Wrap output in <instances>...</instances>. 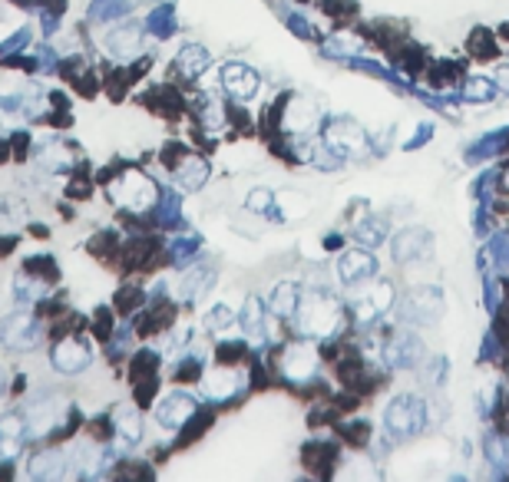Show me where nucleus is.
Masks as SVG:
<instances>
[{
  "mask_svg": "<svg viewBox=\"0 0 509 482\" xmlns=\"http://www.w3.org/2000/svg\"><path fill=\"white\" fill-rule=\"evenodd\" d=\"M294 317H298V324H302V334L328 337L338 331L341 311L328 294H308V297H302Z\"/></svg>",
  "mask_w": 509,
  "mask_h": 482,
  "instance_id": "1",
  "label": "nucleus"
},
{
  "mask_svg": "<svg viewBox=\"0 0 509 482\" xmlns=\"http://www.w3.org/2000/svg\"><path fill=\"white\" fill-rule=\"evenodd\" d=\"M110 195H113L116 205H123V208H130V212H146V208L156 205V198H159L156 182H152L149 176L136 172V169H126L123 176L113 178Z\"/></svg>",
  "mask_w": 509,
  "mask_h": 482,
  "instance_id": "2",
  "label": "nucleus"
},
{
  "mask_svg": "<svg viewBox=\"0 0 509 482\" xmlns=\"http://www.w3.org/2000/svg\"><path fill=\"white\" fill-rule=\"evenodd\" d=\"M427 423V403L420 397H397L384 413V427L390 436L404 439L414 436L417 429H424Z\"/></svg>",
  "mask_w": 509,
  "mask_h": 482,
  "instance_id": "3",
  "label": "nucleus"
},
{
  "mask_svg": "<svg viewBox=\"0 0 509 482\" xmlns=\"http://www.w3.org/2000/svg\"><path fill=\"white\" fill-rule=\"evenodd\" d=\"M43 334H47L43 324L34 314H27V311H17V314L0 321V343L7 351H34V347H40Z\"/></svg>",
  "mask_w": 509,
  "mask_h": 482,
  "instance_id": "4",
  "label": "nucleus"
},
{
  "mask_svg": "<svg viewBox=\"0 0 509 482\" xmlns=\"http://www.w3.org/2000/svg\"><path fill=\"white\" fill-rule=\"evenodd\" d=\"M50 363H53V371L73 377V373H83L86 367L93 363V351H90L83 341H76V337H63V341L50 351Z\"/></svg>",
  "mask_w": 509,
  "mask_h": 482,
  "instance_id": "5",
  "label": "nucleus"
},
{
  "mask_svg": "<svg viewBox=\"0 0 509 482\" xmlns=\"http://www.w3.org/2000/svg\"><path fill=\"white\" fill-rule=\"evenodd\" d=\"M258 86H262V80H258V73H254L252 66H245V63L222 66V90H226L232 100H238V102L254 100V96H258Z\"/></svg>",
  "mask_w": 509,
  "mask_h": 482,
  "instance_id": "6",
  "label": "nucleus"
},
{
  "mask_svg": "<svg viewBox=\"0 0 509 482\" xmlns=\"http://www.w3.org/2000/svg\"><path fill=\"white\" fill-rule=\"evenodd\" d=\"M196 407H198L196 397L182 393V390H172V393H166V397L159 400V407H156V419H159L166 429H179L192 419Z\"/></svg>",
  "mask_w": 509,
  "mask_h": 482,
  "instance_id": "7",
  "label": "nucleus"
},
{
  "mask_svg": "<svg viewBox=\"0 0 509 482\" xmlns=\"http://www.w3.org/2000/svg\"><path fill=\"white\" fill-rule=\"evenodd\" d=\"M27 473L34 476V479H63V476L76 473L73 469V456L70 453H60V449H40V453L30 456V466Z\"/></svg>",
  "mask_w": 509,
  "mask_h": 482,
  "instance_id": "8",
  "label": "nucleus"
},
{
  "mask_svg": "<svg viewBox=\"0 0 509 482\" xmlns=\"http://www.w3.org/2000/svg\"><path fill=\"white\" fill-rule=\"evenodd\" d=\"M378 271V261L368 248H351L341 255L338 261V281L341 284H360V281H370Z\"/></svg>",
  "mask_w": 509,
  "mask_h": 482,
  "instance_id": "9",
  "label": "nucleus"
},
{
  "mask_svg": "<svg viewBox=\"0 0 509 482\" xmlns=\"http://www.w3.org/2000/svg\"><path fill=\"white\" fill-rule=\"evenodd\" d=\"M404 314L410 317V321H417V324L430 327L437 317L444 314V301H440V291H434V288L410 291V297H407V304H404Z\"/></svg>",
  "mask_w": 509,
  "mask_h": 482,
  "instance_id": "10",
  "label": "nucleus"
},
{
  "mask_svg": "<svg viewBox=\"0 0 509 482\" xmlns=\"http://www.w3.org/2000/svg\"><path fill=\"white\" fill-rule=\"evenodd\" d=\"M106 47H110V53L116 60H130V56H136L142 50V27L126 20V24H120V27L106 34Z\"/></svg>",
  "mask_w": 509,
  "mask_h": 482,
  "instance_id": "11",
  "label": "nucleus"
},
{
  "mask_svg": "<svg viewBox=\"0 0 509 482\" xmlns=\"http://www.w3.org/2000/svg\"><path fill=\"white\" fill-rule=\"evenodd\" d=\"M328 149L338 152V156H348V152H358L364 149V130H360L354 120H338L328 126Z\"/></svg>",
  "mask_w": 509,
  "mask_h": 482,
  "instance_id": "12",
  "label": "nucleus"
},
{
  "mask_svg": "<svg viewBox=\"0 0 509 482\" xmlns=\"http://www.w3.org/2000/svg\"><path fill=\"white\" fill-rule=\"evenodd\" d=\"M314 371H318V353H314V347H304V343L288 347V353H284L282 361V373L288 381H308Z\"/></svg>",
  "mask_w": 509,
  "mask_h": 482,
  "instance_id": "13",
  "label": "nucleus"
},
{
  "mask_svg": "<svg viewBox=\"0 0 509 482\" xmlns=\"http://www.w3.org/2000/svg\"><path fill=\"white\" fill-rule=\"evenodd\" d=\"M420 357H424V343L417 341L414 334H397L384 351V361L390 367H417Z\"/></svg>",
  "mask_w": 509,
  "mask_h": 482,
  "instance_id": "14",
  "label": "nucleus"
},
{
  "mask_svg": "<svg viewBox=\"0 0 509 482\" xmlns=\"http://www.w3.org/2000/svg\"><path fill=\"white\" fill-rule=\"evenodd\" d=\"M113 423H116V449H126V446L139 443V439H142L139 410L130 407V403H123V407H116Z\"/></svg>",
  "mask_w": 509,
  "mask_h": 482,
  "instance_id": "15",
  "label": "nucleus"
},
{
  "mask_svg": "<svg viewBox=\"0 0 509 482\" xmlns=\"http://www.w3.org/2000/svg\"><path fill=\"white\" fill-rule=\"evenodd\" d=\"M390 301H394V288L380 281V284H374V288H370L368 294L354 304V314H358L360 324H368V321H374V317L384 314L387 307H390Z\"/></svg>",
  "mask_w": 509,
  "mask_h": 482,
  "instance_id": "16",
  "label": "nucleus"
},
{
  "mask_svg": "<svg viewBox=\"0 0 509 482\" xmlns=\"http://www.w3.org/2000/svg\"><path fill=\"white\" fill-rule=\"evenodd\" d=\"M427 251H430V232H427V228H404V232L394 238V258L397 261L424 258Z\"/></svg>",
  "mask_w": 509,
  "mask_h": 482,
  "instance_id": "17",
  "label": "nucleus"
},
{
  "mask_svg": "<svg viewBox=\"0 0 509 482\" xmlns=\"http://www.w3.org/2000/svg\"><path fill=\"white\" fill-rule=\"evenodd\" d=\"M206 178H208V162L206 159H198V156H186L176 166V186L186 188V192H196V188L206 186Z\"/></svg>",
  "mask_w": 509,
  "mask_h": 482,
  "instance_id": "18",
  "label": "nucleus"
},
{
  "mask_svg": "<svg viewBox=\"0 0 509 482\" xmlns=\"http://www.w3.org/2000/svg\"><path fill=\"white\" fill-rule=\"evenodd\" d=\"M284 130L292 132H308L318 122V112H314V102H308L304 96H294L288 102V112H284Z\"/></svg>",
  "mask_w": 509,
  "mask_h": 482,
  "instance_id": "19",
  "label": "nucleus"
},
{
  "mask_svg": "<svg viewBox=\"0 0 509 482\" xmlns=\"http://www.w3.org/2000/svg\"><path fill=\"white\" fill-rule=\"evenodd\" d=\"M176 70H179V76H186V80H196V76H202L208 70V50L198 47V43L182 47L179 56H176Z\"/></svg>",
  "mask_w": 509,
  "mask_h": 482,
  "instance_id": "20",
  "label": "nucleus"
},
{
  "mask_svg": "<svg viewBox=\"0 0 509 482\" xmlns=\"http://www.w3.org/2000/svg\"><path fill=\"white\" fill-rule=\"evenodd\" d=\"M302 291H298V284L294 281H282L278 288L272 291V301H268V307H272L274 317H294V311H298V304H302Z\"/></svg>",
  "mask_w": 509,
  "mask_h": 482,
  "instance_id": "21",
  "label": "nucleus"
},
{
  "mask_svg": "<svg viewBox=\"0 0 509 482\" xmlns=\"http://www.w3.org/2000/svg\"><path fill=\"white\" fill-rule=\"evenodd\" d=\"M37 156H40V166L43 169H70L73 166V156H70V146L60 140H47V142H37Z\"/></svg>",
  "mask_w": 509,
  "mask_h": 482,
  "instance_id": "22",
  "label": "nucleus"
},
{
  "mask_svg": "<svg viewBox=\"0 0 509 482\" xmlns=\"http://www.w3.org/2000/svg\"><path fill=\"white\" fill-rule=\"evenodd\" d=\"M238 383H242V377H238L235 371H218V373H208L206 377V397L208 400H228L235 397Z\"/></svg>",
  "mask_w": 509,
  "mask_h": 482,
  "instance_id": "23",
  "label": "nucleus"
},
{
  "mask_svg": "<svg viewBox=\"0 0 509 482\" xmlns=\"http://www.w3.org/2000/svg\"><path fill=\"white\" fill-rule=\"evenodd\" d=\"M238 324H242V331H245L252 341H262L264 334V307L258 297H248L245 301V311H242V317H238Z\"/></svg>",
  "mask_w": 509,
  "mask_h": 482,
  "instance_id": "24",
  "label": "nucleus"
},
{
  "mask_svg": "<svg viewBox=\"0 0 509 482\" xmlns=\"http://www.w3.org/2000/svg\"><path fill=\"white\" fill-rule=\"evenodd\" d=\"M198 120H202L206 130H222V126H226V110H222V102H218L216 96H202V102H198Z\"/></svg>",
  "mask_w": 509,
  "mask_h": 482,
  "instance_id": "25",
  "label": "nucleus"
},
{
  "mask_svg": "<svg viewBox=\"0 0 509 482\" xmlns=\"http://www.w3.org/2000/svg\"><path fill=\"white\" fill-rule=\"evenodd\" d=\"M384 235H387V222H384V218H368V222L358 225L354 238H358L364 248H378L380 241H384Z\"/></svg>",
  "mask_w": 509,
  "mask_h": 482,
  "instance_id": "26",
  "label": "nucleus"
},
{
  "mask_svg": "<svg viewBox=\"0 0 509 482\" xmlns=\"http://www.w3.org/2000/svg\"><path fill=\"white\" fill-rule=\"evenodd\" d=\"M493 96H496V86H493V80L473 76V80H466V83H463V100H466V102H490Z\"/></svg>",
  "mask_w": 509,
  "mask_h": 482,
  "instance_id": "27",
  "label": "nucleus"
},
{
  "mask_svg": "<svg viewBox=\"0 0 509 482\" xmlns=\"http://www.w3.org/2000/svg\"><path fill=\"white\" fill-rule=\"evenodd\" d=\"M212 278H216V275H212V271H208V268H198V271H192L189 278L182 281L179 294H182V297H189V301H192V297H202V294H206V288H208V284H212Z\"/></svg>",
  "mask_w": 509,
  "mask_h": 482,
  "instance_id": "28",
  "label": "nucleus"
},
{
  "mask_svg": "<svg viewBox=\"0 0 509 482\" xmlns=\"http://www.w3.org/2000/svg\"><path fill=\"white\" fill-rule=\"evenodd\" d=\"M24 429H27V417L24 413H4L0 417V436H10V439H24Z\"/></svg>",
  "mask_w": 509,
  "mask_h": 482,
  "instance_id": "29",
  "label": "nucleus"
},
{
  "mask_svg": "<svg viewBox=\"0 0 509 482\" xmlns=\"http://www.w3.org/2000/svg\"><path fill=\"white\" fill-rule=\"evenodd\" d=\"M146 27H149V34H156V37H169L172 30V10L169 7H156L149 14V20H146Z\"/></svg>",
  "mask_w": 509,
  "mask_h": 482,
  "instance_id": "30",
  "label": "nucleus"
},
{
  "mask_svg": "<svg viewBox=\"0 0 509 482\" xmlns=\"http://www.w3.org/2000/svg\"><path fill=\"white\" fill-rule=\"evenodd\" d=\"M96 20H116L126 14V0H93V10H90Z\"/></svg>",
  "mask_w": 509,
  "mask_h": 482,
  "instance_id": "31",
  "label": "nucleus"
},
{
  "mask_svg": "<svg viewBox=\"0 0 509 482\" xmlns=\"http://www.w3.org/2000/svg\"><path fill=\"white\" fill-rule=\"evenodd\" d=\"M232 311H228V304H218V307H212L206 314V331H212V334H218V331H226L228 324H232Z\"/></svg>",
  "mask_w": 509,
  "mask_h": 482,
  "instance_id": "32",
  "label": "nucleus"
},
{
  "mask_svg": "<svg viewBox=\"0 0 509 482\" xmlns=\"http://www.w3.org/2000/svg\"><path fill=\"white\" fill-rule=\"evenodd\" d=\"M245 205L252 208V212H272V205H274L272 188H252V195L245 198Z\"/></svg>",
  "mask_w": 509,
  "mask_h": 482,
  "instance_id": "33",
  "label": "nucleus"
},
{
  "mask_svg": "<svg viewBox=\"0 0 509 482\" xmlns=\"http://www.w3.org/2000/svg\"><path fill=\"white\" fill-rule=\"evenodd\" d=\"M159 215H162V222H166V225L179 222V198H176V192H166V195H162Z\"/></svg>",
  "mask_w": 509,
  "mask_h": 482,
  "instance_id": "34",
  "label": "nucleus"
},
{
  "mask_svg": "<svg viewBox=\"0 0 509 482\" xmlns=\"http://www.w3.org/2000/svg\"><path fill=\"white\" fill-rule=\"evenodd\" d=\"M30 43V30L27 27H20L17 30V37H10L7 43H0V53H14V50H24Z\"/></svg>",
  "mask_w": 509,
  "mask_h": 482,
  "instance_id": "35",
  "label": "nucleus"
},
{
  "mask_svg": "<svg viewBox=\"0 0 509 482\" xmlns=\"http://www.w3.org/2000/svg\"><path fill=\"white\" fill-rule=\"evenodd\" d=\"M493 83L500 86L503 93H509V63L496 66V73H493Z\"/></svg>",
  "mask_w": 509,
  "mask_h": 482,
  "instance_id": "36",
  "label": "nucleus"
},
{
  "mask_svg": "<svg viewBox=\"0 0 509 482\" xmlns=\"http://www.w3.org/2000/svg\"><path fill=\"white\" fill-rule=\"evenodd\" d=\"M4 390H7V371L0 367V393H4Z\"/></svg>",
  "mask_w": 509,
  "mask_h": 482,
  "instance_id": "37",
  "label": "nucleus"
}]
</instances>
